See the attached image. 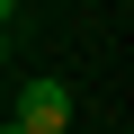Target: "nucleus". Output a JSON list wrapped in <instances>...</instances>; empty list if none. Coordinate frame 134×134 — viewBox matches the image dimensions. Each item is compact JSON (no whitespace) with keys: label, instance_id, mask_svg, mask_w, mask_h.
Wrapping results in <instances>:
<instances>
[{"label":"nucleus","instance_id":"2","mask_svg":"<svg viewBox=\"0 0 134 134\" xmlns=\"http://www.w3.org/2000/svg\"><path fill=\"white\" fill-rule=\"evenodd\" d=\"M0 134H27V125H18V116H9V125H0Z\"/></svg>","mask_w":134,"mask_h":134},{"label":"nucleus","instance_id":"1","mask_svg":"<svg viewBox=\"0 0 134 134\" xmlns=\"http://www.w3.org/2000/svg\"><path fill=\"white\" fill-rule=\"evenodd\" d=\"M18 125L27 134H72V81H54V72L18 81Z\"/></svg>","mask_w":134,"mask_h":134}]
</instances>
